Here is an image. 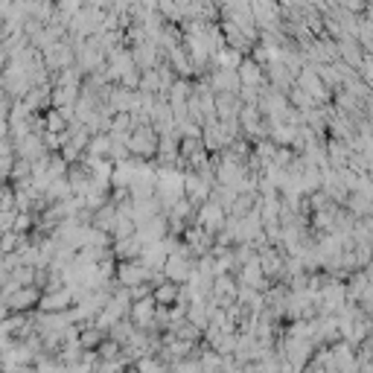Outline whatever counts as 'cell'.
<instances>
[{
	"label": "cell",
	"instance_id": "cell-1",
	"mask_svg": "<svg viewBox=\"0 0 373 373\" xmlns=\"http://www.w3.org/2000/svg\"><path fill=\"white\" fill-rule=\"evenodd\" d=\"M68 303H73V295H70V291L64 289V286L56 289V291H47V295L38 300V306H41V310H44L47 315H59Z\"/></svg>",
	"mask_w": 373,
	"mask_h": 373
}]
</instances>
